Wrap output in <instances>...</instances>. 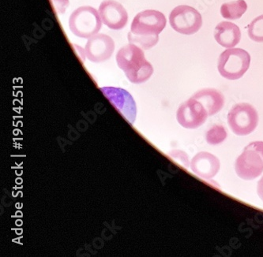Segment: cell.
Listing matches in <instances>:
<instances>
[{
	"mask_svg": "<svg viewBox=\"0 0 263 257\" xmlns=\"http://www.w3.org/2000/svg\"><path fill=\"white\" fill-rule=\"evenodd\" d=\"M170 156L176 160V162L180 163L185 169L190 167V160L186 152L181 150H173L170 152Z\"/></svg>",
	"mask_w": 263,
	"mask_h": 257,
	"instance_id": "cell-18",
	"label": "cell"
},
{
	"mask_svg": "<svg viewBox=\"0 0 263 257\" xmlns=\"http://www.w3.org/2000/svg\"><path fill=\"white\" fill-rule=\"evenodd\" d=\"M101 16L96 9L89 6L76 9L70 14L69 27L73 34L84 39H89L101 30Z\"/></svg>",
	"mask_w": 263,
	"mask_h": 257,
	"instance_id": "cell-5",
	"label": "cell"
},
{
	"mask_svg": "<svg viewBox=\"0 0 263 257\" xmlns=\"http://www.w3.org/2000/svg\"><path fill=\"white\" fill-rule=\"evenodd\" d=\"M209 117L208 112L199 101L191 98L180 105L176 117L180 126L194 130L202 126Z\"/></svg>",
	"mask_w": 263,
	"mask_h": 257,
	"instance_id": "cell-9",
	"label": "cell"
},
{
	"mask_svg": "<svg viewBox=\"0 0 263 257\" xmlns=\"http://www.w3.org/2000/svg\"><path fill=\"white\" fill-rule=\"evenodd\" d=\"M100 89L125 120L133 124L136 120L137 108L132 95L120 88L103 87Z\"/></svg>",
	"mask_w": 263,
	"mask_h": 257,
	"instance_id": "cell-8",
	"label": "cell"
},
{
	"mask_svg": "<svg viewBox=\"0 0 263 257\" xmlns=\"http://www.w3.org/2000/svg\"><path fill=\"white\" fill-rule=\"evenodd\" d=\"M227 136V131L224 126L220 125H214L207 131L205 139L209 145H217L222 143Z\"/></svg>",
	"mask_w": 263,
	"mask_h": 257,
	"instance_id": "cell-16",
	"label": "cell"
},
{
	"mask_svg": "<svg viewBox=\"0 0 263 257\" xmlns=\"http://www.w3.org/2000/svg\"><path fill=\"white\" fill-rule=\"evenodd\" d=\"M55 7V11L59 14H63L65 13L66 10L69 7V0H51Z\"/></svg>",
	"mask_w": 263,
	"mask_h": 257,
	"instance_id": "cell-19",
	"label": "cell"
},
{
	"mask_svg": "<svg viewBox=\"0 0 263 257\" xmlns=\"http://www.w3.org/2000/svg\"><path fill=\"white\" fill-rule=\"evenodd\" d=\"M228 123L235 134L247 136L258 126V112L253 106L247 103L236 104L229 111Z\"/></svg>",
	"mask_w": 263,
	"mask_h": 257,
	"instance_id": "cell-6",
	"label": "cell"
},
{
	"mask_svg": "<svg viewBox=\"0 0 263 257\" xmlns=\"http://www.w3.org/2000/svg\"><path fill=\"white\" fill-rule=\"evenodd\" d=\"M257 192H258V196L263 202V176L258 181V186H257Z\"/></svg>",
	"mask_w": 263,
	"mask_h": 257,
	"instance_id": "cell-20",
	"label": "cell"
},
{
	"mask_svg": "<svg viewBox=\"0 0 263 257\" xmlns=\"http://www.w3.org/2000/svg\"><path fill=\"white\" fill-rule=\"evenodd\" d=\"M192 98L199 101L203 105L209 116L220 112L224 105V95L217 89H202L197 92Z\"/></svg>",
	"mask_w": 263,
	"mask_h": 257,
	"instance_id": "cell-14",
	"label": "cell"
},
{
	"mask_svg": "<svg viewBox=\"0 0 263 257\" xmlns=\"http://www.w3.org/2000/svg\"><path fill=\"white\" fill-rule=\"evenodd\" d=\"M166 23L165 16L157 10H146L139 13L132 22L129 42L145 50L153 48L159 41V34Z\"/></svg>",
	"mask_w": 263,
	"mask_h": 257,
	"instance_id": "cell-1",
	"label": "cell"
},
{
	"mask_svg": "<svg viewBox=\"0 0 263 257\" xmlns=\"http://www.w3.org/2000/svg\"><path fill=\"white\" fill-rule=\"evenodd\" d=\"M236 174L243 180L256 179L263 172V142H255L245 147L235 164Z\"/></svg>",
	"mask_w": 263,
	"mask_h": 257,
	"instance_id": "cell-4",
	"label": "cell"
},
{
	"mask_svg": "<svg viewBox=\"0 0 263 257\" xmlns=\"http://www.w3.org/2000/svg\"><path fill=\"white\" fill-rule=\"evenodd\" d=\"M117 63L127 79L134 84L146 82L154 73V67L145 60L142 48L134 44L120 48L117 54Z\"/></svg>",
	"mask_w": 263,
	"mask_h": 257,
	"instance_id": "cell-2",
	"label": "cell"
},
{
	"mask_svg": "<svg viewBox=\"0 0 263 257\" xmlns=\"http://www.w3.org/2000/svg\"><path fill=\"white\" fill-rule=\"evenodd\" d=\"M248 10V5L245 0H237L226 3L220 7V14L228 20H237L240 18Z\"/></svg>",
	"mask_w": 263,
	"mask_h": 257,
	"instance_id": "cell-15",
	"label": "cell"
},
{
	"mask_svg": "<svg viewBox=\"0 0 263 257\" xmlns=\"http://www.w3.org/2000/svg\"><path fill=\"white\" fill-rule=\"evenodd\" d=\"M191 169L198 177L212 179L220 170V160L210 152H201L196 154L191 161Z\"/></svg>",
	"mask_w": 263,
	"mask_h": 257,
	"instance_id": "cell-12",
	"label": "cell"
},
{
	"mask_svg": "<svg viewBox=\"0 0 263 257\" xmlns=\"http://www.w3.org/2000/svg\"><path fill=\"white\" fill-rule=\"evenodd\" d=\"M101 21L105 26L114 30L123 29L128 22L127 10L115 0H104L99 7Z\"/></svg>",
	"mask_w": 263,
	"mask_h": 257,
	"instance_id": "cell-11",
	"label": "cell"
},
{
	"mask_svg": "<svg viewBox=\"0 0 263 257\" xmlns=\"http://www.w3.org/2000/svg\"><path fill=\"white\" fill-rule=\"evenodd\" d=\"M251 64L249 53L242 48H228L219 57V73L228 80L241 78L248 71Z\"/></svg>",
	"mask_w": 263,
	"mask_h": 257,
	"instance_id": "cell-3",
	"label": "cell"
},
{
	"mask_svg": "<svg viewBox=\"0 0 263 257\" xmlns=\"http://www.w3.org/2000/svg\"><path fill=\"white\" fill-rule=\"evenodd\" d=\"M114 50L115 43L111 37L101 33L89 38L85 47V54L92 63H103L111 58Z\"/></svg>",
	"mask_w": 263,
	"mask_h": 257,
	"instance_id": "cell-10",
	"label": "cell"
},
{
	"mask_svg": "<svg viewBox=\"0 0 263 257\" xmlns=\"http://www.w3.org/2000/svg\"><path fill=\"white\" fill-rule=\"evenodd\" d=\"M248 36L255 42H263V14L254 19L249 25Z\"/></svg>",
	"mask_w": 263,
	"mask_h": 257,
	"instance_id": "cell-17",
	"label": "cell"
},
{
	"mask_svg": "<svg viewBox=\"0 0 263 257\" xmlns=\"http://www.w3.org/2000/svg\"><path fill=\"white\" fill-rule=\"evenodd\" d=\"M214 38L220 46L233 48L240 41V29L234 23L222 22L216 26Z\"/></svg>",
	"mask_w": 263,
	"mask_h": 257,
	"instance_id": "cell-13",
	"label": "cell"
},
{
	"mask_svg": "<svg viewBox=\"0 0 263 257\" xmlns=\"http://www.w3.org/2000/svg\"><path fill=\"white\" fill-rule=\"evenodd\" d=\"M170 23L177 33L193 35L202 27V15L196 9L190 6H178L170 14Z\"/></svg>",
	"mask_w": 263,
	"mask_h": 257,
	"instance_id": "cell-7",
	"label": "cell"
}]
</instances>
